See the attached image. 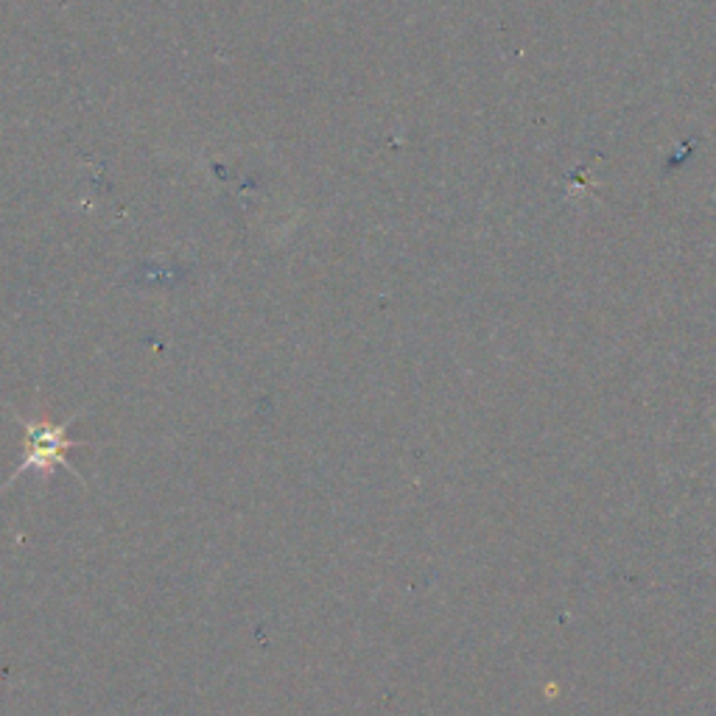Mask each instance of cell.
<instances>
[{
  "instance_id": "1",
  "label": "cell",
  "mask_w": 716,
  "mask_h": 716,
  "mask_svg": "<svg viewBox=\"0 0 716 716\" xmlns=\"http://www.w3.org/2000/svg\"><path fill=\"white\" fill-rule=\"evenodd\" d=\"M14 420L23 426L26 431V454L20 459V465L9 476V484H14L20 479V473H28V470H40V473H51V470L59 465V468H68L76 479L79 473L73 470V465L68 462V451L73 448H87L90 442H76L68 440V423H54L48 417H20L14 414Z\"/></svg>"
}]
</instances>
